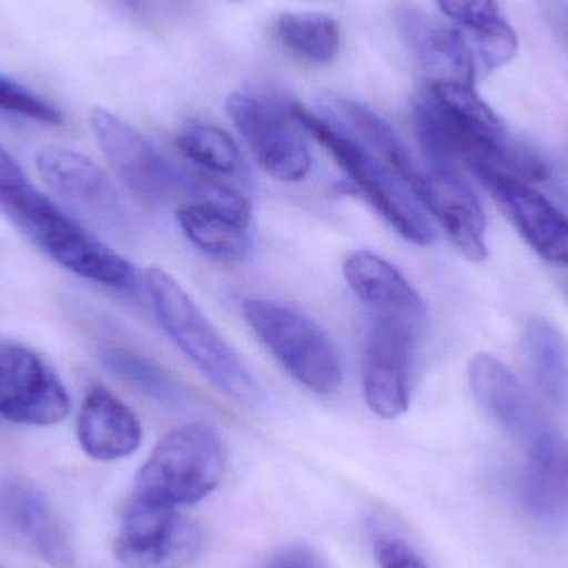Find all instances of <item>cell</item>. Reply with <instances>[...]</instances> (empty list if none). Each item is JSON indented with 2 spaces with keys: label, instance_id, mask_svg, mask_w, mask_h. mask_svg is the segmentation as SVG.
<instances>
[{
  "label": "cell",
  "instance_id": "1",
  "mask_svg": "<svg viewBox=\"0 0 568 568\" xmlns=\"http://www.w3.org/2000/svg\"><path fill=\"white\" fill-rule=\"evenodd\" d=\"M424 160L456 172L494 169L526 182L549 175L546 162L517 140L476 87H429L414 102Z\"/></svg>",
  "mask_w": 568,
  "mask_h": 568
},
{
  "label": "cell",
  "instance_id": "2",
  "mask_svg": "<svg viewBox=\"0 0 568 568\" xmlns=\"http://www.w3.org/2000/svg\"><path fill=\"white\" fill-rule=\"evenodd\" d=\"M0 213L69 272L113 290L129 291L136 286L135 268L57 209L33 186L2 145Z\"/></svg>",
  "mask_w": 568,
  "mask_h": 568
},
{
  "label": "cell",
  "instance_id": "3",
  "mask_svg": "<svg viewBox=\"0 0 568 568\" xmlns=\"http://www.w3.org/2000/svg\"><path fill=\"white\" fill-rule=\"evenodd\" d=\"M146 283L156 317L173 343L223 394L242 406H260L265 400L262 386L182 284L162 268H150Z\"/></svg>",
  "mask_w": 568,
  "mask_h": 568
},
{
  "label": "cell",
  "instance_id": "4",
  "mask_svg": "<svg viewBox=\"0 0 568 568\" xmlns=\"http://www.w3.org/2000/svg\"><path fill=\"white\" fill-rule=\"evenodd\" d=\"M225 467V444L216 429L190 424L156 444L136 474L130 496L172 507L192 506L219 487Z\"/></svg>",
  "mask_w": 568,
  "mask_h": 568
},
{
  "label": "cell",
  "instance_id": "5",
  "mask_svg": "<svg viewBox=\"0 0 568 568\" xmlns=\"http://www.w3.org/2000/svg\"><path fill=\"white\" fill-rule=\"evenodd\" d=\"M290 112L304 130L329 150L341 169L351 176L357 189L400 236L419 246L434 242L433 225L416 196L373 155V152L349 136L346 130L310 112L300 103H291Z\"/></svg>",
  "mask_w": 568,
  "mask_h": 568
},
{
  "label": "cell",
  "instance_id": "6",
  "mask_svg": "<svg viewBox=\"0 0 568 568\" xmlns=\"http://www.w3.org/2000/svg\"><path fill=\"white\" fill-rule=\"evenodd\" d=\"M243 313L284 369L317 394L343 384V364L329 337L300 311L268 300H246Z\"/></svg>",
  "mask_w": 568,
  "mask_h": 568
},
{
  "label": "cell",
  "instance_id": "7",
  "mask_svg": "<svg viewBox=\"0 0 568 568\" xmlns=\"http://www.w3.org/2000/svg\"><path fill=\"white\" fill-rule=\"evenodd\" d=\"M179 509L130 496L113 544L120 566L192 567L202 554V527Z\"/></svg>",
  "mask_w": 568,
  "mask_h": 568
},
{
  "label": "cell",
  "instance_id": "8",
  "mask_svg": "<svg viewBox=\"0 0 568 568\" xmlns=\"http://www.w3.org/2000/svg\"><path fill=\"white\" fill-rule=\"evenodd\" d=\"M93 132L123 185L146 205H165L186 192L189 173L180 172L152 142L113 113L95 109Z\"/></svg>",
  "mask_w": 568,
  "mask_h": 568
},
{
  "label": "cell",
  "instance_id": "9",
  "mask_svg": "<svg viewBox=\"0 0 568 568\" xmlns=\"http://www.w3.org/2000/svg\"><path fill=\"white\" fill-rule=\"evenodd\" d=\"M70 413V397L55 371L29 347L0 343V417L53 426Z\"/></svg>",
  "mask_w": 568,
  "mask_h": 568
},
{
  "label": "cell",
  "instance_id": "10",
  "mask_svg": "<svg viewBox=\"0 0 568 568\" xmlns=\"http://www.w3.org/2000/svg\"><path fill=\"white\" fill-rule=\"evenodd\" d=\"M406 185L420 206L440 223L460 255L470 262L487 258L486 215L460 172L424 160Z\"/></svg>",
  "mask_w": 568,
  "mask_h": 568
},
{
  "label": "cell",
  "instance_id": "11",
  "mask_svg": "<svg viewBox=\"0 0 568 568\" xmlns=\"http://www.w3.org/2000/svg\"><path fill=\"white\" fill-rule=\"evenodd\" d=\"M420 327L394 317L373 316L364 354V396L383 419L406 413L410 399V369Z\"/></svg>",
  "mask_w": 568,
  "mask_h": 568
},
{
  "label": "cell",
  "instance_id": "12",
  "mask_svg": "<svg viewBox=\"0 0 568 568\" xmlns=\"http://www.w3.org/2000/svg\"><path fill=\"white\" fill-rule=\"evenodd\" d=\"M473 175L493 195L499 209L523 239L554 265L568 268V219L526 180L494 169H477Z\"/></svg>",
  "mask_w": 568,
  "mask_h": 568
},
{
  "label": "cell",
  "instance_id": "13",
  "mask_svg": "<svg viewBox=\"0 0 568 568\" xmlns=\"http://www.w3.org/2000/svg\"><path fill=\"white\" fill-rule=\"evenodd\" d=\"M37 170L60 199L79 210L90 222L110 232L126 229L125 209L105 173L87 156L60 146L37 153Z\"/></svg>",
  "mask_w": 568,
  "mask_h": 568
},
{
  "label": "cell",
  "instance_id": "14",
  "mask_svg": "<svg viewBox=\"0 0 568 568\" xmlns=\"http://www.w3.org/2000/svg\"><path fill=\"white\" fill-rule=\"evenodd\" d=\"M0 527L47 566L75 567L72 537L42 490L27 480L0 483Z\"/></svg>",
  "mask_w": 568,
  "mask_h": 568
},
{
  "label": "cell",
  "instance_id": "15",
  "mask_svg": "<svg viewBox=\"0 0 568 568\" xmlns=\"http://www.w3.org/2000/svg\"><path fill=\"white\" fill-rule=\"evenodd\" d=\"M226 109L253 155L270 175L283 182H297L307 175L311 156L306 143L282 113L245 93L230 95Z\"/></svg>",
  "mask_w": 568,
  "mask_h": 568
},
{
  "label": "cell",
  "instance_id": "16",
  "mask_svg": "<svg viewBox=\"0 0 568 568\" xmlns=\"http://www.w3.org/2000/svg\"><path fill=\"white\" fill-rule=\"evenodd\" d=\"M399 27L429 79V87H476V55L457 27L414 6L400 7Z\"/></svg>",
  "mask_w": 568,
  "mask_h": 568
},
{
  "label": "cell",
  "instance_id": "17",
  "mask_svg": "<svg viewBox=\"0 0 568 568\" xmlns=\"http://www.w3.org/2000/svg\"><path fill=\"white\" fill-rule=\"evenodd\" d=\"M474 399L504 429L520 439L532 440L550 429L516 374L490 354H476L469 364Z\"/></svg>",
  "mask_w": 568,
  "mask_h": 568
},
{
  "label": "cell",
  "instance_id": "18",
  "mask_svg": "<svg viewBox=\"0 0 568 568\" xmlns=\"http://www.w3.org/2000/svg\"><path fill=\"white\" fill-rule=\"evenodd\" d=\"M523 477V506L546 527L568 523V440L547 429L530 440Z\"/></svg>",
  "mask_w": 568,
  "mask_h": 568
},
{
  "label": "cell",
  "instance_id": "19",
  "mask_svg": "<svg viewBox=\"0 0 568 568\" xmlns=\"http://www.w3.org/2000/svg\"><path fill=\"white\" fill-rule=\"evenodd\" d=\"M343 273L373 316L394 317L417 327L426 323L419 294L386 260L371 252H354L344 260Z\"/></svg>",
  "mask_w": 568,
  "mask_h": 568
},
{
  "label": "cell",
  "instance_id": "20",
  "mask_svg": "<svg viewBox=\"0 0 568 568\" xmlns=\"http://www.w3.org/2000/svg\"><path fill=\"white\" fill-rule=\"evenodd\" d=\"M77 439L87 456L112 463L139 449L142 426L135 414L110 390L93 387L77 419Z\"/></svg>",
  "mask_w": 568,
  "mask_h": 568
},
{
  "label": "cell",
  "instance_id": "21",
  "mask_svg": "<svg viewBox=\"0 0 568 568\" xmlns=\"http://www.w3.org/2000/svg\"><path fill=\"white\" fill-rule=\"evenodd\" d=\"M437 3L476 47L486 69H499L516 57L519 40L496 0H437Z\"/></svg>",
  "mask_w": 568,
  "mask_h": 568
},
{
  "label": "cell",
  "instance_id": "22",
  "mask_svg": "<svg viewBox=\"0 0 568 568\" xmlns=\"http://www.w3.org/2000/svg\"><path fill=\"white\" fill-rule=\"evenodd\" d=\"M523 353L530 376L547 399L568 404V343L556 326L532 320L523 334Z\"/></svg>",
  "mask_w": 568,
  "mask_h": 568
},
{
  "label": "cell",
  "instance_id": "23",
  "mask_svg": "<svg viewBox=\"0 0 568 568\" xmlns=\"http://www.w3.org/2000/svg\"><path fill=\"white\" fill-rule=\"evenodd\" d=\"M176 216L190 242L213 258L242 260L252 250L248 225L225 213L193 203L180 209Z\"/></svg>",
  "mask_w": 568,
  "mask_h": 568
},
{
  "label": "cell",
  "instance_id": "24",
  "mask_svg": "<svg viewBox=\"0 0 568 568\" xmlns=\"http://www.w3.org/2000/svg\"><path fill=\"white\" fill-rule=\"evenodd\" d=\"M334 106L353 125V129L366 140L367 145L374 152L379 153L384 162L406 183L410 173L419 165L420 160L416 159L413 150L397 135L396 130L383 116L377 115L376 112L367 109L363 103L339 99L334 102Z\"/></svg>",
  "mask_w": 568,
  "mask_h": 568
},
{
  "label": "cell",
  "instance_id": "25",
  "mask_svg": "<svg viewBox=\"0 0 568 568\" xmlns=\"http://www.w3.org/2000/svg\"><path fill=\"white\" fill-rule=\"evenodd\" d=\"M278 33L291 52L310 62H331L341 49L339 26L324 13H283Z\"/></svg>",
  "mask_w": 568,
  "mask_h": 568
},
{
  "label": "cell",
  "instance_id": "26",
  "mask_svg": "<svg viewBox=\"0 0 568 568\" xmlns=\"http://www.w3.org/2000/svg\"><path fill=\"white\" fill-rule=\"evenodd\" d=\"M179 146L186 159L213 175L240 176L245 172L239 146L229 133L216 126L203 123L185 126L179 135Z\"/></svg>",
  "mask_w": 568,
  "mask_h": 568
},
{
  "label": "cell",
  "instance_id": "27",
  "mask_svg": "<svg viewBox=\"0 0 568 568\" xmlns=\"http://www.w3.org/2000/svg\"><path fill=\"white\" fill-rule=\"evenodd\" d=\"M103 366L139 387L146 396L163 404H179L185 397V390L162 366L149 357L130 349H109L102 356Z\"/></svg>",
  "mask_w": 568,
  "mask_h": 568
},
{
  "label": "cell",
  "instance_id": "28",
  "mask_svg": "<svg viewBox=\"0 0 568 568\" xmlns=\"http://www.w3.org/2000/svg\"><path fill=\"white\" fill-rule=\"evenodd\" d=\"M186 192L195 199V203L225 213L243 225H250L252 203L248 196L223 180L206 173H192V175L189 173Z\"/></svg>",
  "mask_w": 568,
  "mask_h": 568
},
{
  "label": "cell",
  "instance_id": "29",
  "mask_svg": "<svg viewBox=\"0 0 568 568\" xmlns=\"http://www.w3.org/2000/svg\"><path fill=\"white\" fill-rule=\"evenodd\" d=\"M0 110L29 116L49 125H59L63 122L62 113L55 106L50 105L47 100L30 92L26 87L3 77H0Z\"/></svg>",
  "mask_w": 568,
  "mask_h": 568
},
{
  "label": "cell",
  "instance_id": "30",
  "mask_svg": "<svg viewBox=\"0 0 568 568\" xmlns=\"http://www.w3.org/2000/svg\"><path fill=\"white\" fill-rule=\"evenodd\" d=\"M374 552L379 568H427L403 537L386 529L374 530Z\"/></svg>",
  "mask_w": 568,
  "mask_h": 568
},
{
  "label": "cell",
  "instance_id": "31",
  "mask_svg": "<svg viewBox=\"0 0 568 568\" xmlns=\"http://www.w3.org/2000/svg\"><path fill=\"white\" fill-rule=\"evenodd\" d=\"M263 568H321V566L310 547L290 546L278 550Z\"/></svg>",
  "mask_w": 568,
  "mask_h": 568
},
{
  "label": "cell",
  "instance_id": "32",
  "mask_svg": "<svg viewBox=\"0 0 568 568\" xmlns=\"http://www.w3.org/2000/svg\"><path fill=\"white\" fill-rule=\"evenodd\" d=\"M554 36L568 47V0H536Z\"/></svg>",
  "mask_w": 568,
  "mask_h": 568
}]
</instances>
